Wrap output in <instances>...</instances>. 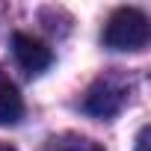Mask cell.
Listing matches in <instances>:
<instances>
[{
    "mask_svg": "<svg viewBox=\"0 0 151 151\" xmlns=\"http://www.w3.org/2000/svg\"><path fill=\"white\" fill-rule=\"evenodd\" d=\"M124 104H127V86H124L119 77H113V74L98 77V80L89 86L86 98H83V110H86L89 116H98V119H113V116H119Z\"/></svg>",
    "mask_w": 151,
    "mask_h": 151,
    "instance_id": "obj_2",
    "label": "cell"
},
{
    "mask_svg": "<svg viewBox=\"0 0 151 151\" xmlns=\"http://www.w3.org/2000/svg\"><path fill=\"white\" fill-rule=\"evenodd\" d=\"M0 151H15V148H12L9 142H0Z\"/></svg>",
    "mask_w": 151,
    "mask_h": 151,
    "instance_id": "obj_7",
    "label": "cell"
},
{
    "mask_svg": "<svg viewBox=\"0 0 151 151\" xmlns=\"http://www.w3.org/2000/svg\"><path fill=\"white\" fill-rule=\"evenodd\" d=\"M136 151H148V124L139 130V136H136Z\"/></svg>",
    "mask_w": 151,
    "mask_h": 151,
    "instance_id": "obj_6",
    "label": "cell"
},
{
    "mask_svg": "<svg viewBox=\"0 0 151 151\" xmlns=\"http://www.w3.org/2000/svg\"><path fill=\"white\" fill-rule=\"evenodd\" d=\"M45 151H104L95 139L89 136H80V133H59V136H50Z\"/></svg>",
    "mask_w": 151,
    "mask_h": 151,
    "instance_id": "obj_5",
    "label": "cell"
},
{
    "mask_svg": "<svg viewBox=\"0 0 151 151\" xmlns=\"http://www.w3.org/2000/svg\"><path fill=\"white\" fill-rule=\"evenodd\" d=\"M12 50H15L18 65H21L27 74H42V71H47L50 62H53L50 47H47L42 39L30 36V33H15V36H12Z\"/></svg>",
    "mask_w": 151,
    "mask_h": 151,
    "instance_id": "obj_3",
    "label": "cell"
},
{
    "mask_svg": "<svg viewBox=\"0 0 151 151\" xmlns=\"http://www.w3.org/2000/svg\"><path fill=\"white\" fill-rule=\"evenodd\" d=\"M24 116V98L18 92V86L0 71V124L9 127V124H18Z\"/></svg>",
    "mask_w": 151,
    "mask_h": 151,
    "instance_id": "obj_4",
    "label": "cell"
},
{
    "mask_svg": "<svg viewBox=\"0 0 151 151\" xmlns=\"http://www.w3.org/2000/svg\"><path fill=\"white\" fill-rule=\"evenodd\" d=\"M104 45L113 50H142L148 45V18L136 6H122L107 18Z\"/></svg>",
    "mask_w": 151,
    "mask_h": 151,
    "instance_id": "obj_1",
    "label": "cell"
}]
</instances>
